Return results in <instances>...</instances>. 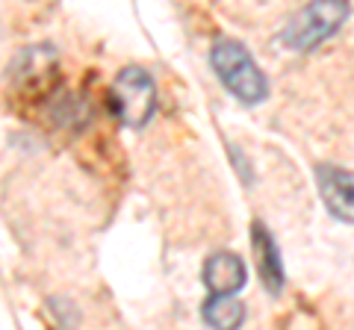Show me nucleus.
<instances>
[{"label":"nucleus","instance_id":"nucleus-7","mask_svg":"<svg viewBox=\"0 0 354 330\" xmlns=\"http://www.w3.org/2000/svg\"><path fill=\"white\" fill-rule=\"evenodd\" d=\"M204 283L213 295H234L245 286V262L236 254H213L204 266Z\"/></svg>","mask_w":354,"mask_h":330},{"label":"nucleus","instance_id":"nucleus-5","mask_svg":"<svg viewBox=\"0 0 354 330\" xmlns=\"http://www.w3.org/2000/svg\"><path fill=\"white\" fill-rule=\"evenodd\" d=\"M316 186L328 213L339 222L354 224V171L337 168V165H319Z\"/></svg>","mask_w":354,"mask_h":330},{"label":"nucleus","instance_id":"nucleus-1","mask_svg":"<svg viewBox=\"0 0 354 330\" xmlns=\"http://www.w3.org/2000/svg\"><path fill=\"white\" fill-rule=\"evenodd\" d=\"M209 65H213L218 80L227 86V92L239 97L242 104H260L269 92L257 62L234 39H216L213 50H209Z\"/></svg>","mask_w":354,"mask_h":330},{"label":"nucleus","instance_id":"nucleus-4","mask_svg":"<svg viewBox=\"0 0 354 330\" xmlns=\"http://www.w3.org/2000/svg\"><path fill=\"white\" fill-rule=\"evenodd\" d=\"M9 68H12L9 71V80H12L15 92L21 97L48 95L59 80V59L48 45L18 53V59L9 65Z\"/></svg>","mask_w":354,"mask_h":330},{"label":"nucleus","instance_id":"nucleus-8","mask_svg":"<svg viewBox=\"0 0 354 330\" xmlns=\"http://www.w3.org/2000/svg\"><path fill=\"white\" fill-rule=\"evenodd\" d=\"M201 318L209 327H239L242 318H245V307L234 295H209L204 301Z\"/></svg>","mask_w":354,"mask_h":330},{"label":"nucleus","instance_id":"nucleus-6","mask_svg":"<svg viewBox=\"0 0 354 330\" xmlns=\"http://www.w3.org/2000/svg\"><path fill=\"white\" fill-rule=\"evenodd\" d=\"M251 248H254V262H257L263 286L272 295H278L283 289V262H281L278 245H274L272 233L260 222H254V227H251Z\"/></svg>","mask_w":354,"mask_h":330},{"label":"nucleus","instance_id":"nucleus-3","mask_svg":"<svg viewBox=\"0 0 354 330\" xmlns=\"http://www.w3.org/2000/svg\"><path fill=\"white\" fill-rule=\"evenodd\" d=\"M109 104L127 127H145L157 106V86L151 74L145 68H124L109 89Z\"/></svg>","mask_w":354,"mask_h":330},{"label":"nucleus","instance_id":"nucleus-2","mask_svg":"<svg viewBox=\"0 0 354 330\" xmlns=\"http://www.w3.org/2000/svg\"><path fill=\"white\" fill-rule=\"evenodd\" d=\"M348 18V0H310V3L295 12L283 30V45L290 50L307 53L328 41Z\"/></svg>","mask_w":354,"mask_h":330}]
</instances>
